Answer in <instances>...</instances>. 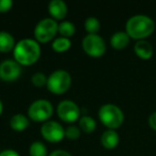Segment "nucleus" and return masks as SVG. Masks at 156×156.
I'll return each mask as SVG.
<instances>
[{"instance_id": "obj_1", "label": "nucleus", "mask_w": 156, "mask_h": 156, "mask_svg": "<svg viewBox=\"0 0 156 156\" xmlns=\"http://www.w3.org/2000/svg\"><path fill=\"white\" fill-rule=\"evenodd\" d=\"M14 60L20 65L29 66L37 62L41 57L40 43L33 39H23L16 43L13 49Z\"/></svg>"}, {"instance_id": "obj_2", "label": "nucleus", "mask_w": 156, "mask_h": 156, "mask_svg": "<svg viewBox=\"0 0 156 156\" xmlns=\"http://www.w3.org/2000/svg\"><path fill=\"white\" fill-rule=\"evenodd\" d=\"M125 32L128 37L137 41L144 40L155 30V23L150 16L138 14L128 18L125 25Z\"/></svg>"}, {"instance_id": "obj_3", "label": "nucleus", "mask_w": 156, "mask_h": 156, "mask_svg": "<svg viewBox=\"0 0 156 156\" xmlns=\"http://www.w3.org/2000/svg\"><path fill=\"white\" fill-rule=\"evenodd\" d=\"M98 119L108 129L115 130L123 124L124 113L117 105L105 104L98 109Z\"/></svg>"}, {"instance_id": "obj_4", "label": "nucleus", "mask_w": 156, "mask_h": 156, "mask_svg": "<svg viewBox=\"0 0 156 156\" xmlns=\"http://www.w3.org/2000/svg\"><path fill=\"white\" fill-rule=\"evenodd\" d=\"M71 85L72 77L69 72L64 71V69H57L48 76L46 88L52 94L61 95L69 89Z\"/></svg>"}, {"instance_id": "obj_5", "label": "nucleus", "mask_w": 156, "mask_h": 156, "mask_svg": "<svg viewBox=\"0 0 156 156\" xmlns=\"http://www.w3.org/2000/svg\"><path fill=\"white\" fill-rule=\"evenodd\" d=\"M52 113H54V107L51 103L44 98H40L32 102L28 108V117L33 122L45 123L49 121Z\"/></svg>"}, {"instance_id": "obj_6", "label": "nucleus", "mask_w": 156, "mask_h": 156, "mask_svg": "<svg viewBox=\"0 0 156 156\" xmlns=\"http://www.w3.org/2000/svg\"><path fill=\"white\" fill-rule=\"evenodd\" d=\"M58 23L54 18H44L40 20L34 28L35 41L45 44L51 41L58 32Z\"/></svg>"}, {"instance_id": "obj_7", "label": "nucleus", "mask_w": 156, "mask_h": 156, "mask_svg": "<svg viewBox=\"0 0 156 156\" xmlns=\"http://www.w3.org/2000/svg\"><path fill=\"white\" fill-rule=\"evenodd\" d=\"M83 51L90 57L98 58L106 52V43L98 34H87L81 41Z\"/></svg>"}, {"instance_id": "obj_8", "label": "nucleus", "mask_w": 156, "mask_h": 156, "mask_svg": "<svg viewBox=\"0 0 156 156\" xmlns=\"http://www.w3.org/2000/svg\"><path fill=\"white\" fill-rule=\"evenodd\" d=\"M57 115L66 123H74L80 117V108L75 102L71 100H64L59 103L57 107Z\"/></svg>"}, {"instance_id": "obj_9", "label": "nucleus", "mask_w": 156, "mask_h": 156, "mask_svg": "<svg viewBox=\"0 0 156 156\" xmlns=\"http://www.w3.org/2000/svg\"><path fill=\"white\" fill-rule=\"evenodd\" d=\"M41 134L45 140L51 143L60 142L65 137V129L59 122L47 121L41 127Z\"/></svg>"}, {"instance_id": "obj_10", "label": "nucleus", "mask_w": 156, "mask_h": 156, "mask_svg": "<svg viewBox=\"0 0 156 156\" xmlns=\"http://www.w3.org/2000/svg\"><path fill=\"white\" fill-rule=\"evenodd\" d=\"M22 65L15 60L7 59L0 63V79L3 81H14L20 77Z\"/></svg>"}, {"instance_id": "obj_11", "label": "nucleus", "mask_w": 156, "mask_h": 156, "mask_svg": "<svg viewBox=\"0 0 156 156\" xmlns=\"http://www.w3.org/2000/svg\"><path fill=\"white\" fill-rule=\"evenodd\" d=\"M67 5L63 0H52L48 3V13L55 20H64L67 15Z\"/></svg>"}, {"instance_id": "obj_12", "label": "nucleus", "mask_w": 156, "mask_h": 156, "mask_svg": "<svg viewBox=\"0 0 156 156\" xmlns=\"http://www.w3.org/2000/svg\"><path fill=\"white\" fill-rule=\"evenodd\" d=\"M135 54L142 60H149L153 56V46L150 42L145 41V40H140L137 41L134 46Z\"/></svg>"}, {"instance_id": "obj_13", "label": "nucleus", "mask_w": 156, "mask_h": 156, "mask_svg": "<svg viewBox=\"0 0 156 156\" xmlns=\"http://www.w3.org/2000/svg\"><path fill=\"white\" fill-rule=\"evenodd\" d=\"M120 142L119 134L115 129H107L102 134L101 137V143L105 149L113 150L118 147Z\"/></svg>"}, {"instance_id": "obj_14", "label": "nucleus", "mask_w": 156, "mask_h": 156, "mask_svg": "<svg viewBox=\"0 0 156 156\" xmlns=\"http://www.w3.org/2000/svg\"><path fill=\"white\" fill-rule=\"evenodd\" d=\"M129 39L130 37L125 31H117L110 37V45L115 49L121 50L129 44Z\"/></svg>"}, {"instance_id": "obj_15", "label": "nucleus", "mask_w": 156, "mask_h": 156, "mask_svg": "<svg viewBox=\"0 0 156 156\" xmlns=\"http://www.w3.org/2000/svg\"><path fill=\"white\" fill-rule=\"evenodd\" d=\"M30 125L29 118L22 113H16L10 119V126L15 132H24Z\"/></svg>"}, {"instance_id": "obj_16", "label": "nucleus", "mask_w": 156, "mask_h": 156, "mask_svg": "<svg viewBox=\"0 0 156 156\" xmlns=\"http://www.w3.org/2000/svg\"><path fill=\"white\" fill-rule=\"evenodd\" d=\"M16 43L13 35L7 31H0V52L5 54L14 49Z\"/></svg>"}, {"instance_id": "obj_17", "label": "nucleus", "mask_w": 156, "mask_h": 156, "mask_svg": "<svg viewBox=\"0 0 156 156\" xmlns=\"http://www.w3.org/2000/svg\"><path fill=\"white\" fill-rule=\"evenodd\" d=\"M79 128L86 134H91L96 128L95 120L90 115H83L79 119Z\"/></svg>"}, {"instance_id": "obj_18", "label": "nucleus", "mask_w": 156, "mask_h": 156, "mask_svg": "<svg viewBox=\"0 0 156 156\" xmlns=\"http://www.w3.org/2000/svg\"><path fill=\"white\" fill-rule=\"evenodd\" d=\"M72 46V42L67 37H57L51 44V47L52 49L55 50L56 52H59V54H62V52H65L71 48Z\"/></svg>"}, {"instance_id": "obj_19", "label": "nucleus", "mask_w": 156, "mask_h": 156, "mask_svg": "<svg viewBox=\"0 0 156 156\" xmlns=\"http://www.w3.org/2000/svg\"><path fill=\"white\" fill-rule=\"evenodd\" d=\"M75 31H76L75 25L72 22H69V20H64V22L60 23L58 26V32L63 37L69 39V37L75 34Z\"/></svg>"}, {"instance_id": "obj_20", "label": "nucleus", "mask_w": 156, "mask_h": 156, "mask_svg": "<svg viewBox=\"0 0 156 156\" xmlns=\"http://www.w3.org/2000/svg\"><path fill=\"white\" fill-rule=\"evenodd\" d=\"M29 154L30 156H48L47 147L41 141H34L30 144Z\"/></svg>"}, {"instance_id": "obj_21", "label": "nucleus", "mask_w": 156, "mask_h": 156, "mask_svg": "<svg viewBox=\"0 0 156 156\" xmlns=\"http://www.w3.org/2000/svg\"><path fill=\"white\" fill-rule=\"evenodd\" d=\"M101 24L100 20L96 17H88L85 20V29L88 32V34H96L100 31Z\"/></svg>"}, {"instance_id": "obj_22", "label": "nucleus", "mask_w": 156, "mask_h": 156, "mask_svg": "<svg viewBox=\"0 0 156 156\" xmlns=\"http://www.w3.org/2000/svg\"><path fill=\"white\" fill-rule=\"evenodd\" d=\"M47 76L44 73H35L31 77V83L34 87L37 88H43L47 85Z\"/></svg>"}, {"instance_id": "obj_23", "label": "nucleus", "mask_w": 156, "mask_h": 156, "mask_svg": "<svg viewBox=\"0 0 156 156\" xmlns=\"http://www.w3.org/2000/svg\"><path fill=\"white\" fill-rule=\"evenodd\" d=\"M81 130L77 126L71 125L67 128H65V138L69 139V140H76L80 137Z\"/></svg>"}, {"instance_id": "obj_24", "label": "nucleus", "mask_w": 156, "mask_h": 156, "mask_svg": "<svg viewBox=\"0 0 156 156\" xmlns=\"http://www.w3.org/2000/svg\"><path fill=\"white\" fill-rule=\"evenodd\" d=\"M13 7L12 0H0V13L9 12Z\"/></svg>"}, {"instance_id": "obj_25", "label": "nucleus", "mask_w": 156, "mask_h": 156, "mask_svg": "<svg viewBox=\"0 0 156 156\" xmlns=\"http://www.w3.org/2000/svg\"><path fill=\"white\" fill-rule=\"evenodd\" d=\"M149 125L153 130L156 132V111L152 112L149 117Z\"/></svg>"}, {"instance_id": "obj_26", "label": "nucleus", "mask_w": 156, "mask_h": 156, "mask_svg": "<svg viewBox=\"0 0 156 156\" xmlns=\"http://www.w3.org/2000/svg\"><path fill=\"white\" fill-rule=\"evenodd\" d=\"M0 156H20L17 151L12 149H8V150H3V151L0 152Z\"/></svg>"}, {"instance_id": "obj_27", "label": "nucleus", "mask_w": 156, "mask_h": 156, "mask_svg": "<svg viewBox=\"0 0 156 156\" xmlns=\"http://www.w3.org/2000/svg\"><path fill=\"white\" fill-rule=\"evenodd\" d=\"M48 156H72L69 152L64 151V150H56V151L51 152Z\"/></svg>"}, {"instance_id": "obj_28", "label": "nucleus", "mask_w": 156, "mask_h": 156, "mask_svg": "<svg viewBox=\"0 0 156 156\" xmlns=\"http://www.w3.org/2000/svg\"><path fill=\"white\" fill-rule=\"evenodd\" d=\"M2 111H3V104H2V101L0 100V115H1Z\"/></svg>"}]
</instances>
